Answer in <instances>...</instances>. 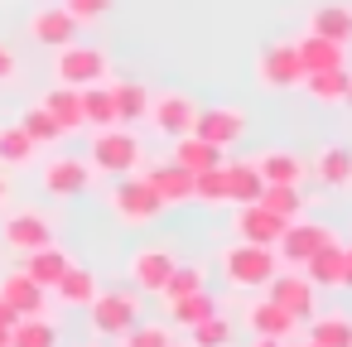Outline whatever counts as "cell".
<instances>
[{
    "label": "cell",
    "instance_id": "obj_31",
    "mask_svg": "<svg viewBox=\"0 0 352 347\" xmlns=\"http://www.w3.org/2000/svg\"><path fill=\"white\" fill-rule=\"evenodd\" d=\"M256 203H261L265 212H275L280 222H294V217H304V193H299L294 183H265Z\"/></svg>",
    "mask_w": 352,
    "mask_h": 347
},
{
    "label": "cell",
    "instance_id": "obj_19",
    "mask_svg": "<svg viewBox=\"0 0 352 347\" xmlns=\"http://www.w3.org/2000/svg\"><path fill=\"white\" fill-rule=\"evenodd\" d=\"M294 54H299L304 78H309V73H328V68H347V63H342V49L328 44V39H318V34H309V30L294 39Z\"/></svg>",
    "mask_w": 352,
    "mask_h": 347
},
{
    "label": "cell",
    "instance_id": "obj_28",
    "mask_svg": "<svg viewBox=\"0 0 352 347\" xmlns=\"http://www.w3.org/2000/svg\"><path fill=\"white\" fill-rule=\"evenodd\" d=\"M82 97V131H107L116 126V111H111V82H92V87H78Z\"/></svg>",
    "mask_w": 352,
    "mask_h": 347
},
{
    "label": "cell",
    "instance_id": "obj_16",
    "mask_svg": "<svg viewBox=\"0 0 352 347\" xmlns=\"http://www.w3.org/2000/svg\"><path fill=\"white\" fill-rule=\"evenodd\" d=\"M0 299H6L20 318H30V313H44V309H49V289H39L25 270H10L6 280H0Z\"/></svg>",
    "mask_w": 352,
    "mask_h": 347
},
{
    "label": "cell",
    "instance_id": "obj_6",
    "mask_svg": "<svg viewBox=\"0 0 352 347\" xmlns=\"http://www.w3.org/2000/svg\"><path fill=\"white\" fill-rule=\"evenodd\" d=\"M160 198H155V188L145 183V179H131V174H121L116 179V188H111V212L121 217V222H155L160 217Z\"/></svg>",
    "mask_w": 352,
    "mask_h": 347
},
{
    "label": "cell",
    "instance_id": "obj_29",
    "mask_svg": "<svg viewBox=\"0 0 352 347\" xmlns=\"http://www.w3.org/2000/svg\"><path fill=\"white\" fill-rule=\"evenodd\" d=\"M174 164L188 169V174H203V169H217L222 164V150L208 145V140H198V135H179L174 140Z\"/></svg>",
    "mask_w": 352,
    "mask_h": 347
},
{
    "label": "cell",
    "instance_id": "obj_47",
    "mask_svg": "<svg viewBox=\"0 0 352 347\" xmlns=\"http://www.w3.org/2000/svg\"><path fill=\"white\" fill-rule=\"evenodd\" d=\"M0 347H10V328H0Z\"/></svg>",
    "mask_w": 352,
    "mask_h": 347
},
{
    "label": "cell",
    "instance_id": "obj_17",
    "mask_svg": "<svg viewBox=\"0 0 352 347\" xmlns=\"http://www.w3.org/2000/svg\"><path fill=\"white\" fill-rule=\"evenodd\" d=\"M246 323H251V333L256 337H294V328H299V318L289 313V309H280L275 299H256L251 309H246Z\"/></svg>",
    "mask_w": 352,
    "mask_h": 347
},
{
    "label": "cell",
    "instance_id": "obj_12",
    "mask_svg": "<svg viewBox=\"0 0 352 347\" xmlns=\"http://www.w3.org/2000/svg\"><path fill=\"white\" fill-rule=\"evenodd\" d=\"M261 289H265V299H275V304L289 309L294 318H309V313H314V284H309L304 275H294V270H275Z\"/></svg>",
    "mask_w": 352,
    "mask_h": 347
},
{
    "label": "cell",
    "instance_id": "obj_9",
    "mask_svg": "<svg viewBox=\"0 0 352 347\" xmlns=\"http://www.w3.org/2000/svg\"><path fill=\"white\" fill-rule=\"evenodd\" d=\"M333 241V232L323 227V222H304V217H294V222H285V232H280V241H275V256L285 260V265H304L318 246H328Z\"/></svg>",
    "mask_w": 352,
    "mask_h": 347
},
{
    "label": "cell",
    "instance_id": "obj_34",
    "mask_svg": "<svg viewBox=\"0 0 352 347\" xmlns=\"http://www.w3.org/2000/svg\"><path fill=\"white\" fill-rule=\"evenodd\" d=\"M208 313H217V299H212L208 289H193V294L169 299V318H174L179 328H193V323H203Z\"/></svg>",
    "mask_w": 352,
    "mask_h": 347
},
{
    "label": "cell",
    "instance_id": "obj_50",
    "mask_svg": "<svg viewBox=\"0 0 352 347\" xmlns=\"http://www.w3.org/2000/svg\"><path fill=\"white\" fill-rule=\"evenodd\" d=\"M0 198H6V179H0Z\"/></svg>",
    "mask_w": 352,
    "mask_h": 347
},
{
    "label": "cell",
    "instance_id": "obj_8",
    "mask_svg": "<svg viewBox=\"0 0 352 347\" xmlns=\"http://www.w3.org/2000/svg\"><path fill=\"white\" fill-rule=\"evenodd\" d=\"M188 135H198V140L227 150V145H236V140L246 135V111H236V107H198Z\"/></svg>",
    "mask_w": 352,
    "mask_h": 347
},
{
    "label": "cell",
    "instance_id": "obj_40",
    "mask_svg": "<svg viewBox=\"0 0 352 347\" xmlns=\"http://www.w3.org/2000/svg\"><path fill=\"white\" fill-rule=\"evenodd\" d=\"M193 289H203V270H198V265H174L160 294H164V299H179V294H193Z\"/></svg>",
    "mask_w": 352,
    "mask_h": 347
},
{
    "label": "cell",
    "instance_id": "obj_39",
    "mask_svg": "<svg viewBox=\"0 0 352 347\" xmlns=\"http://www.w3.org/2000/svg\"><path fill=\"white\" fill-rule=\"evenodd\" d=\"M193 198H203V203H227V174H222V164L193 174Z\"/></svg>",
    "mask_w": 352,
    "mask_h": 347
},
{
    "label": "cell",
    "instance_id": "obj_45",
    "mask_svg": "<svg viewBox=\"0 0 352 347\" xmlns=\"http://www.w3.org/2000/svg\"><path fill=\"white\" fill-rule=\"evenodd\" d=\"M342 284H352V246H342Z\"/></svg>",
    "mask_w": 352,
    "mask_h": 347
},
{
    "label": "cell",
    "instance_id": "obj_35",
    "mask_svg": "<svg viewBox=\"0 0 352 347\" xmlns=\"http://www.w3.org/2000/svg\"><path fill=\"white\" fill-rule=\"evenodd\" d=\"M304 342H314V347H352V318L323 313V318L309 323V337H304Z\"/></svg>",
    "mask_w": 352,
    "mask_h": 347
},
{
    "label": "cell",
    "instance_id": "obj_20",
    "mask_svg": "<svg viewBox=\"0 0 352 347\" xmlns=\"http://www.w3.org/2000/svg\"><path fill=\"white\" fill-rule=\"evenodd\" d=\"M261 183H304V159L294 150H261V159H251Z\"/></svg>",
    "mask_w": 352,
    "mask_h": 347
},
{
    "label": "cell",
    "instance_id": "obj_32",
    "mask_svg": "<svg viewBox=\"0 0 352 347\" xmlns=\"http://www.w3.org/2000/svg\"><path fill=\"white\" fill-rule=\"evenodd\" d=\"M54 294H58L63 304H73V309H87V304L97 299V275H92V270L68 265V270H63V280L54 284Z\"/></svg>",
    "mask_w": 352,
    "mask_h": 347
},
{
    "label": "cell",
    "instance_id": "obj_26",
    "mask_svg": "<svg viewBox=\"0 0 352 347\" xmlns=\"http://www.w3.org/2000/svg\"><path fill=\"white\" fill-rule=\"evenodd\" d=\"M222 174H227V203H256L261 198V174H256V164L251 159H222Z\"/></svg>",
    "mask_w": 352,
    "mask_h": 347
},
{
    "label": "cell",
    "instance_id": "obj_30",
    "mask_svg": "<svg viewBox=\"0 0 352 347\" xmlns=\"http://www.w3.org/2000/svg\"><path fill=\"white\" fill-rule=\"evenodd\" d=\"M34 155H39V145L20 131V121L0 126V169H25V164H34Z\"/></svg>",
    "mask_w": 352,
    "mask_h": 347
},
{
    "label": "cell",
    "instance_id": "obj_24",
    "mask_svg": "<svg viewBox=\"0 0 352 347\" xmlns=\"http://www.w3.org/2000/svg\"><path fill=\"white\" fill-rule=\"evenodd\" d=\"M304 280H309L314 289H338V284H342V246H338V241L318 246V251L304 260Z\"/></svg>",
    "mask_w": 352,
    "mask_h": 347
},
{
    "label": "cell",
    "instance_id": "obj_42",
    "mask_svg": "<svg viewBox=\"0 0 352 347\" xmlns=\"http://www.w3.org/2000/svg\"><path fill=\"white\" fill-rule=\"evenodd\" d=\"M63 10H68L78 25H97V20H107L111 0H63Z\"/></svg>",
    "mask_w": 352,
    "mask_h": 347
},
{
    "label": "cell",
    "instance_id": "obj_48",
    "mask_svg": "<svg viewBox=\"0 0 352 347\" xmlns=\"http://www.w3.org/2000/svg\"><path fill=\"white\" fill-rule=\"evenodd\" d=\"M280 347H314V342H289V337H285V342H280Z\"/></svg>",
    "mask_w": 352,
    "mask_h": 347
},
{
    "label": "cell",
    "instance_id": "obj_25",
    "mask_svg": "<svg viewBox=\"0 0 352 347\" xmlns=\"http://www.w3.org/2000/svg\"><path fill=\"white\" fill-rule=\"evenodd\" d=\"M111 111H116V126L145 121V111H150V87H145V82H111Z\"/></svg>",
    "mask_w": 352,
    "mask_h": 347
},
{
    "label": "cell",
    "instance_id": "obj_27",
    "mask_svg": "<svg viewBox=\"0 0 352 347\" xmlns=\"http://www.w3.org/2000/svg\"><path fill=\"white\" fill-rule=\"evenodd\" d=\"M73 260L58 251V246H39V251H30L25 256V275L39 284V289H54L58 280H63V270H68Z\"/></svg>",
    "mask_w": 352,
    "mask_h": 347
},
{
    "label": "cell",
    "instance_id": "obj_10",
    "mask_svg": "<svg viewBox=\"0 0 352 347\" xmlns=\"http://www.w3.org/2000/svg\"><path fill=\"white\" fill-rule=\"evenodd\" d=\"M0 236H6L10 251H25V256H30V251H39V246H54V222H49L44 212L25 208V212H10V217H6Z\"/></svg>",
    "mask_w": 352,
    "mask_h": 347
},
{
    "label": "cell",
    "instance_id": "obj_3",
    "mask_svg": "<svg viewBox=\"0 0 352 347\" xmlns=\"http://www.w3.org/2000/svg\"><path fill=\"white\" fill-rule=\"evenodd\" d=\"M54 78H58L63 87L107 82V78H111V58H107L97 44H63V49H58V63H54Z\"/></svg>",
    "mask_w": 352,
    "mask_h": 347
},
{
    "label": "cell",
    "instance_id": "obj_18",
    "mask_svg": "<svg viewBox=\"0 0 352 347\" xmlns=\"http://www.w3.org/2000/svg\"><path fill=\"white\" fill-rule=\"evenodd\" d=\"M145 183L155 188V198H160L164 208H169V203H188V198H193V174H188V169H179L174 159H169V164H155V169L145 174Z\"/></svg>",
    "mask_w": 352,
    "mask_h": 347
},
{
    "label": "cell",
    "instance_id": "obj_2",
    "mask_svg": "<svg viewBox=\"0 0 352 347\" xmlns=\"http://www.w3.org/2000/svg\"><path fill=\"white\" fill-rule=\"evenodd\" d=\"M275 270H280L275 246L236 241V246H227V251H222V275H227V284H236V289H261Z\"/></svg>",
    "mask_w": 352,
    "mask_h": 347
},
{
    "label": "cell",
    "instance_id": "obj_13",
    "mask_svg": "<svg viewBox=\"0 0 352 347\" xmlns=\"http://www.w3.org/2000/svg\"><path fill=\"white\" fill-rule=\"evenodd\" d=\"M232 232H236V241L275 246V241H280V232H285V222H280L275 212H265L261 203H241V208H236V217H232Z\"/></svg>",
    "mask_w": 352,
    "mask_h": 347
},
{
    "label": "cell",
    "instance_id": "obj_15",
    "mask_svg": "<svg viewBox=\"0 0 352 347\" xmlns=\"http://www.w3.org/2000/svg\"><path fill=\"white\" fill-rule=\"evenodd\" d=\"M174 265H179V260H174V251H164V246H145V251H135V256H131L135 289H145V294H160Z\"/></svg>",
    "mask_w": 352,
    "mask_h": 347
},
{
    "label": "cell",
    "instance_id": "obj_36",
    "mask_svg": "<svg viewBox=\"0 0 352 347\" xmlns=\"http://www.w3.org/2000/svg\"><path fill=\"white\" fill-rule=\"evenodd\" d=\"M347 82H352L347 68H328V73H309L299 87H304L314 102H342V97H347Z\"/></svg>",
    "mask_w": 352,
    "mask_h": 347
},
{
    "label": "cell",
    "instance_id": "obj_38",
    "mask_svg": "<svg viewBox=\"0 0 352 347\" xmlns=\"http://www.w3.org/2000/svg\"><path fill=\"white\" fill-rule=\"evenodd\" d=\"M188 337H193V347H227L232 323H227L222 313H208L203 323H193V328H188Z\"/></svg>",
    "mask_w": 352,
    "mask_h": 347
},
{
    "label": "cell",
    "instance_id": "obj_7",
    "mask_svg": "<svg viewBox=\"0 0 352 347\" xmlns=\"http://www.w3.org/2000/svg\"><path fill=\"white\" fill-rule=\"evenodd\" d=\"M256 82L265 92H289L304 82V68H299V54H294V39L289 44H270L256 63Z\"/></svg>",
    "mask_w": 352,
    "mask_h": 347
},
{
    "label": "cell",
    "instance_id": "obj_43",
    "mask_svg": "<svg viewBox=\"0 0 352 347\" xmlns=\"http://www.w3.org/2000/svg\"><path fill=\"white\" fill-rule=\"evenodd\" d=\"M20 78V58L6 49V44H0V87H6V82H15Z\"/></svg>",
    "mask_w": 352,
    "mask_h": 347
},
{
    "label": "cell",
    "instance_id": "obj_1",
    "mask_svg": "<svg viewBox=\"0 0 352 347\" xmlns=\"http://www.w3.org/2000/svg\"><path fill=\"white\" fill-rule=\"evenodd\" d=\"M140 135L131 131V126H107V131H97L92 135V174H111V179H121V174H131L135 164H140Z\"/></svg>",
    "mask_w": 352,
    "mask_h": 347
},
{
    "label": "cell",
    "instance_id": "obj_14",
    "mask_svg": "<svg viewBox=\"0 0 352 347\" xmlns=\"http://www.w3.org/2000/svg\"><path fill=\"white\" fill-rule=\"evenodd\" d=\"M30 34H34L44 49H63V44H78V20H73L63 5H44V10H34V20H30Z\"/></svg>",
    "mask_w": 352,
    "mask_h": 347
},
{
    "label": "cell",
    "instance_id": "obj_11",
    "mask_svg": "<svg viewBox=\"0 0 352 347\" xmlns=\"http://www.w3.org/2000/svg\"><path fill=\"white\" fill-rule=\"evenodd\" d=\"M87 183H92V164L78 155H58L44 164V193H54V198H78V193H87Z\"/></svg>",
    "mask_w": 352,
    "mask_h": 347
},
{
    "label": "cell",
    "instance_id": "obj_21",
    "mask_svg": "<svg viewBox=\"0 0 352 347\" xmlns=\"http://www.w3.org/2000/svg\"><path fill=\"white\" fill-rule=\"evenodd\" d=\"M309 34L347 49L352 44V10L347 5H318V10H309Z\"/></svg>",
    "mask_w": 352,
    "mask_h": 347
},
{
    "label": "cell",
    "instance_id": "obj_41",
    "mask_svg": "<svg viewBox=\"0 0 352 347\" xmlns=\"http://www.w3.org/2000/svg\"><path fill=\"white\" fill-rule=\"evenodd\" d=\"M126 347H174V337L164 323H135L126 328Z\"/></svg>",
    "mask_w": 352,
    "mask_h": 347
},
{
    "label": "cell",
    "instance_id": "obj_22",
    "mask_svg": "<svg viewBox=\"0 0 352 347\" xmlns=\"http://www.w3.org/2000/svg\"><path fill=\"white\" fill-rule=\"evenodd\" d=\"M314 174H318V183L333 188V193L352 188V150H347V145H323L318 159H314Z\"/></svg>",
    "mask_w": 352,
    "mask_h": 347
},
{
    "label": "cell",
    "instance_id": "obj_5",
    "mask_svg": "<svg viewBox=\"0 0 352 347\" xmlns=\"http://www.w3.org/2000/svg\"><path fill=\"white\" fill-rule=\"evenodd\" d=\"M193 116H198V102L188 92H160V97H150V111H145V121L160 135H169V140L188 135L193 131Z\"/></svg>",
    "mask_w": 352,
    "mask_h": 347
},
{
    "label": "cell",
    "instance_id": "obj_49",
    "mask_svg": "<svg viewBox=\"0 0 352 347\" xmlns=\"http://www.w3.org/2000/svg\"><path fill=\"white\" fill-rule=\"evenodd\" d=\"M342 102H347V107H352V82H347V97H342Z\"/></svg>",
    "mask_w": 352,
    "mask_h": 347
},
{
    "label": "cell",
    "instance_id": "obj_4",
    "mask_svg": "<svg viewBox=\"0 0 352 347\" xmlns=\"http://www.w3.org/2000/svg\"><path fill=\"white\" fill-rule=\"evenodd\" d=\"M87 313H92V328L102 337H116V333H126V328L140 323V299L126 294V289H111V294L97 289V299L87 304Z\"/></svg>",
    "mask_w": 352,
    "mask_h": 347
},
{
    "label": "cell",
    "instance_id": "obj_44",
    "mask_svg": "<svg viewBox=\"0 0 352 347\" xmlns=\"http://www.w3.org/2000/svg\"><path fill=\"white\" fill-rule=\"evenodd\" d=\"M15 318H20V313H15L6 299H0V328H15Z\"/></svg>",
    "mask_w": 352,
    "mask_h": 347
},
{
    "label": "cell",
    "instance_id": "obj_46",
    "mask_svg": "<svg viewBox=\"0 0 352 347\" xmlns=\"http://www.w3.org/2000/svg\"><path fill=\"white\" fill-rule=\"evenodd\" d=\"M251 347H280V337H256Z\"/></svg>",
    "mask_w": 352,
    "mask_h": 347
},
{
    "label": "cell",
    "instance_id": "obj_37",
    "mask_svg": "<svg viewBox=\"0 0 352 347\" xmlns=\"http://www.w3.org/2000/svg\"><path fill=\"white\" fill-rule=\"evenodd\" d=\"M20 131H25V135H30V140H34L39 150H44V145H58V140H63V126H58V121H54V116H49V111H44L39 102L20 111Z\"/></svg>",
    "mask_w": 352,
    "mask_h": 347
},
{
    "label": "cell",
    "instance_id": "obj_23",
    "mask_svg": "<svg viewBox=\"0 0 352 347\" xmlns=\"http://www.w3.org/2000/svg\"><path fill=\"white\" fill-rule=\"evenodd\" d=\"M39 107L63 126V135H73V131H82V97H78V87H49L44 97H39Z\"/></svg>",
    "mask_w": 352,
    "mask_h": 347
},
{
    "label": "cell",
    "instance_id": "obj_33",
    "mask_svg": "<svg viewBox=\"0 0 352 347\" xmlns=\"http://www.w3.org/2000/svg\"><path fill=\"white\" fill-rule=\"evenodd\" d=\"M10 347H58V328H54L44 313L15 318V328H10Z\"/></svg>",
    "mask_w": 352,
    "mask_h": 347
}]
</instances>
